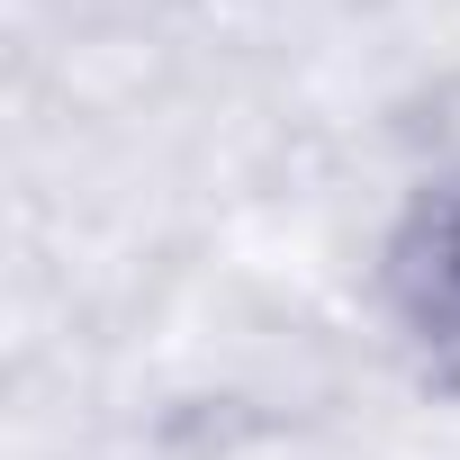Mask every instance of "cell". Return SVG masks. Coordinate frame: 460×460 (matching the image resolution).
I'll return each mask as SVG.
<instances>
[{
    "label": "cell",
    "mask_w": 460,
    "mask_h": 460,
    "mask_svg": "<svg viewBox=\"0 0 460 460\" xmlns=\"http://www.w3.org/2000/svg\"><path fill=\"white\" fill-rule=\"evenodd\" d=\"M388 280H397V316H406L415 352L442 379H460V172L406 217Z\"/></svg>",
    "instance_id": "1"
}]
</instances>
